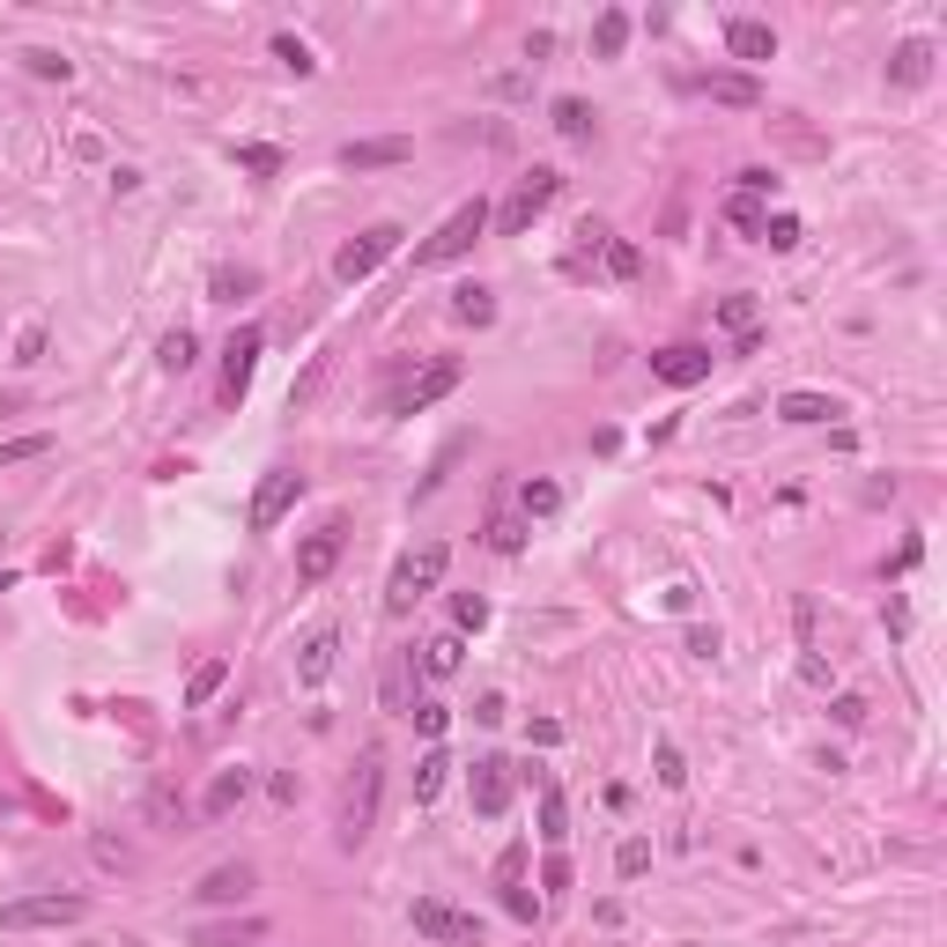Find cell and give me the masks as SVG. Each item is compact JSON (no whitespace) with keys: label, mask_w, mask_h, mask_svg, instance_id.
I'll return each mask as SVG.
<instances>
[{"label":"cell","mask_w":947,"mask_h":947,"mask_svg":"<svg viewBox=\"0 0 947 947\" xmlns=\"http://www.w3.org/2000/svg\"><path fill=\"white\" fill-rule=\"evenodd\" d=\"M489 223H497V215H489V200H481V193L459 200V208L445 215V230H437V237L415 252V267H451V259H467V252L481 245V230H489Z\"/></svg>","instance_id":"6da1fadb"},{"label":"cell","mask_w":947,"mask_h":947,"mask_svg":"<svg viewBox=\"0 0 947 947\" xmlns=\"http://www.w3.org/2000/svg\"><path fill=\"white\" fill-rule=\"evenodd\" d=\"M377 792H385V755L363 748V763H355V777H349V792H341V844H349V851L371 837V822H377Z\"/></svg>","instance_id":"7a4b0ae2"},{"label":"cell","mask_w":947,"mask_h":947,"mask_svg":"<svg viewBox=\"0 0 947 947\" xmlns=\"http://www.w3.org/2000/svg\"><path fill=\"white\" fill-rule=\"evenodd\" d=\"M445 563H451V549H445V541H429L423 555H400L393 585H385V607H393V615H407L415 599H429L437 585H445Z\"/></svg>","instance_id":"3957f363"},{"label":"cell","mask_w":947,"mask_h":947,"mask_svg":"<svg viewBox=\"0 0 947 947\" xmlns=\"http://www.w3.org/2000/svg\"><path fill=\"white\" fill-rule=\"evenodd\" d=\"M555 193H563V171H549V163H541V171H525V178H519V193L503 200L497 230H503V237H525V230H533V223H541V215L555 208Z\"/></svg>","instance_id":"277c9868"},{"label":"cell","mask_w":947,"mask_h":947,"mask_svg":"<svg viewBox=\"0 0 947 947\" xmlns=\"http://www.w3.org/2000/svg\"><path fill=\"white\" fill-rule=\"evenodd\" d=\"M82 918H89V896H60V889L0 903V925H8V933H38V925H82Z\"/></svg>","instance_id":"5b68a950"},{"label":"cell","mask_w":947,"mask_h":947,"mask_svg":"<svg viewBox=\"0 0 947 947\" xmlns=\"http://www.w3.org/2000/svg\"><path fill=\"white\" fill-rule=\"evenodd\" d=\"M400 237H407L400 223H377V230H363L355 245H341V252H333V281H371L377 267H385V259L400 252Z\"/></svg>","instance_id":"8992f818"},{"label":"cell","mask_w":947,"mask_h":947,"mask_svg":"<svg viewBox=\"0 0 947 947\" xmlns=\"http://www.w3.org/2000/svg\"><path fill=\"white\" fill-rule=\"evenodd\" d=\"M297 497H304V474L297 467H267L259 474V489H252V533H275L281 519H289V511H297Z\"/></svg>","instance_id":"52a82bcc"},{"label":"cell","mask_w":947,"mask_h":947,"mask_svg":"<svg viewBox=\"0 0 947 947\" xmlns=\"http://www.w3.org/2000/svg\"><path fill=\"white\" fill-rule=\"evenodd\" d=\"M415 933L445 947H481V918L474 911H451L445 896H415Z\"/></svg>","instance_id":"ba28073f"},{"label":"cell","mask_w":947,"mask_h":947,"mask_svg":"<svg viewBox=\"0 0 947 947\" xmlns=\"http://www.w3.org/2000/svg\"><path fill=\"white\" fill-rule=\"evenodd\" d=\"M341 549H349V525L341 519H326L319 533H304L297 541V585H326L333 563H341Z\"/></svg>","instance_id":"9c48e42d"},{"label":"cell","mask_w":947,"mask_h":947,"mask_svg":"<svg viewBox=\"0 0 947 947\" xmlns=\"http://www.w3.org/2000/svg\"><path fill=\"white\" fill-rule=\"evenodd\" d=\"M459 377H467V363H459V355L429 363V371L415 377V385H400V393H393V415H423V407H437V400H445L451 385H459Z\"/></svg>","instance_id":"30bf717a"},{"label":"cell","mask_w":947,"mask_h":947,"mask_svg":"<svg viewBox=\"0 0 947 947\" xmlns=\"http://www.w3.org/2000/svg\"><path fill=\"white\" fill-rule=\"evenodd\" d=\"M259 349H267V326H237L230 333V349H223V393L230 400H245L252 371H259Z\"/></svg>","instance_id":"8fae6325"},{"label":"cell","mask_w":947,"mask_h":947,"mask_svg":"<svg viewBox=\"0 0 947 947\" xmlns=\"http://www.w3.org/2000/svg\"><path fill=\"white\" fill-rule=\"evenodd\" d=\"M511 785H519V770H511L503 755H481V763H474V815L497 822L503 807H511Z\"/></svg>","instance_id":"7c38bea8"},{"label":"cell","mask_w":947,"mask_h":947,"mask_svg":"<svg viewBox=\"0 0 947 947\" xmlns=\"http://www.w3.org/2000/svg\"><path fill=\"white\" fill-rule=\"evenodd\" d=\"M711 363H719V355L703 349V341H673V349L651 355V377H667V385H703Z\"/></svg>","instance_id":"4fadbf2b"},{"label":"cell","mask_w":947,"mask_h":947,"mask_svg":"<svg viewBox=\"0 0 947 947\" xmlns=\"http://www.w3.org/2000/svg\"><path fill=\"white\" fill-rule=\"evenodd\" d=\"M252 889H259V873H252L245 859H230V866H208V873H200L193 896H200V903H245Z\"/></svg>","instance_id":"5bb4252c"},{"label":"cell","mask_w":947,"mask_h":947,"mask_svg":"<svg viewBox=\"0 0 947 947\" xmlns=\"http://www.w3.org/2000/svg\"><path fill=\"white\" fill-rule=\"evenodd\" d=\"M245 799H252V770L237 763V770H215V785L200 792V815H208V822H223V815H237V807H245Z\"/></svg>","instance_id":"9a60e30c"},{"label":"cell","mask_w":947,"mask_h":947,"mask_svg":"<svg viewBox=\"0 0 947 947\" xmlns=\"http://www.w3.org/2000/svg\"><path fill=\"white\" fill-rule=\"evenodd\" d=\"M725 52H733V60H777V30L763 23V15H733V23H725Z\"/></svg>","instance_id":"2e32d148"},{"label":"cell","mask_w":947,"mask_h":947,"mask_svg":"<svg viewBox=\"0 0 947 947\" xmlns=\"http://www.w3.org/2000/svg\"><path fill=\"white\" fill-rule=\"evenodd\" d=\"M497 881H503V911H511L519 925H533V896H525V844H503Z\"/></svg>","instance_id":"e0dca14e"},{"label":"cell","mask_w":947,"mask_h":947,"mask_svg":"<svg viewBox=\"0 0 947 947\" xmlns=\"http://www.w3.org/2000/svg\"><path fill=\"white\" fill-rule=\"evenodd\" d=\"M333 651H341V629H311V637H304V651H297V681L304 689H319L326 673H333Z\"/></svg>","instance_id":"ac0fdd59"},{"label":"cell","mask_w":947,"mask_h":947,"mask_svg":"<svg viewBox=\"0 0 947 947\" xmlns=\"http://www.w3.org/2000/svg\"><path fill=\"white\" fill-rule=\"evenodd\" d=\"M889 82H896V89H925V82H933V45H925V38H903L896 60H889Z\"/></svg>","instance_id":"d6986e66"},{"label":"cell","mask_w":947,"mask_h":947,"mask_svg":"<svg viewBox=\"0 0 947 947\" xmlns=\"http://www.w3.org/2000/svg\"><path fill=\"white\" fill-rule=\"evenodd\" d=\"M385 163H407V141L385 134V141H349L341 149V171H385Z\"/></svg>","instance_id":"ffe728a7"},{"label":"cell","mask_w":947,"mask_h":947,"mask_svg":"<svg viewBox=\"0 0 947 947\" xmlns=\"http://www.w3.org/2000/svg\"><path fill=\"white\" fill-rule=\"evenodd\" d=\"M459 667H467V637H459V629H445V637H429L423 645V673L429 681H451Z\"/></svg>","instance_id":"44dd1931"},{"label":"cell","mask_w":947,"mask_h":947,"mask_svg":"<svg viewBox=\"0 0 947 947\" xmlns=\"http://www.w3.org/2000/svg\"><path fill=\"white\" fill-rule=\"evenodd\" d=\"M703 97H711V104H741V111H755V104H763V82H755V75H703Z\"/></svg>","instance_id":"7402d4cb"},{"label":"cell","mask_w":947,"mask_h":947,"mask_svg":"<svg viewBox=\"0 0 947 947\" xmlns=\"http://www.w3.org/2000/svg\"><path fill=\"white\" fill-rule=\"evenodd\" d=\"M777 415L799 423V429H815V423H829V415H844V407H837L829 393H785V400H777Z\"/></svg>","instance_id":"603a6c76"},{"label":"cell","mask_w":947,"mask_h":947,"mask_svg":"<svg viewBox=\"0 0 947 947\" xmlns=\"http://www.w3.org/2000/svg\"><path fill=\"white\" fill-rule=\"evenodd\" d=\"M563 837H571V799H563V785H549V777H541V844H563Z\"/></svg>","instance_id":"cb8c5ba5"},{"label":"cell","mask_w":947,"mask_h":947,"mask_svg":"<svg viewBox=\"0 0 947 947\" xmlns=\"http://www.w3.org/2000/svg\"><path fill=\"white\" fill-rule=\"evenodd\" d=\"M451 319L459 326H489L497 319V297H489L481 281H459V289H451Z\"/></svg>","instance_id":"d4e9b609"},{"label":"cell","mask_w":947,"mask_h":947,"mask_svg":"<svg viewBox=\"0 0 947 947\" xmlns=\"http://www.w3.org/2000/svg\"><path fill=\"white\" fill-rule=\"evenodd\" d=\"M223 681H230V659H200V667H193V681H185V711L215 703V696H223Z\"/></svg>","instance_id":"484cf974"},{"label":"cell","mask_w":947,"mask_h":947,"mask_svg":"<svg viewBox=\"0 0 947 947\" xmlns=\"http://www.w3.org/2000/svg\"><path fill=\"white\" fill-rule=\"evenodd\" d=\"M755 319H763V304H755L748 289H733V297L719 304V326L733 333V341H748V333H755Z\"/></svg>","instance_id":"4316f807"},{"label":"cell","mask_w":947,"mask_h":947,"mask_svg":"<svg viewBox=\"0 0 947 947\" xmlns=\"http://www.w3.org/2000/svg\"><path fill=\"white\" fill-rule=\"evenodd\" d=\"M623 45H629V8H607L593 23V52L599 60H623Z\"/></svg>","instance_id":"83f0119b"},{"label":"cell","mask_w":947,"mask_h":947,"mask_svg":"<svg viewBox=\"0 0 947 947\" xmlns=\"http://www.w3.org/2000/svg\"><path fill=\"white\" fill-rule=\"evenodd\" d=\"M252 289H259V267H215V275H208V297L215 304H237V297H252Z\"/></svg>","instance_id":"f1b7e54d"},{"label":"cell","mask_w":947,"mask_h":947,"mask_svg":"<svg viewBox=\"0 0 947 947\" xmlns=\"http://www.w3.org/2000/svg\"><path fill=\"white\" fill-rule=\"evenodd\" d=\"M259 933H267L259 918H230V925H200L193 940H200V947H252Z\"/></svg>","instance_id":"f546056e"},{"label":"cell","mask_w":947,"mask_h":947,"mask_svg":"<svg viewBox=\"0 0 947 947\" xmlns=\"http://www.w3.org/2000/svg\"><path fill=\"white\" fill-rule=\"evenodd\" d=\"M555 134H563V141H593V104L585 97H555Z\"/></svg>","instance_id":"4dcf8cb0"},{"label":"cell","mask_w":947,"mask_h":947,"mask_svg":"<svg viewBox=\"0 0 947 947\" xmlns=\"http://www.w3.org/2000/svg\"><path fill=\"white\" fill-rule=\"evenodd\" d=\"M445 777H451V755H445V748H429L423 763H415V799H423V807H429V799L445 792Z\"/></svg>","instance_id":"1f68e13d"},{"label":"cell","mask_w":947,"mask_h":947,"mask_svg":"<svg viewBox=\"0 0 947 947\" xmlns=\"http://www.w3.org/2000/svg\"><path fill=\"white\" fill-rule=\"evenodd\" d=\"M193 355H200V341L185 333V326H178V333H163V349H156V363H163L171 377H185V371H193Z\"/></svg>","instance_id":"d6a6232c"},{"label":"cell","mask_w":947,"mask_h":947,"mask_svg":"<svg viewBox=\"0 0 947 947\" xmlns=\"http://www.w3.org/2000/svg\"><path fill=\"white\" fill-rule=\"evenodd\" d=\"M725 223H733V230H748V237H763V223H770V208H763L755 193H733V200H725Z\"/></svg>","instance_id":"836d02e7"},{"label":"cell","mask_w":947,"mask_h":947,"mask_svg":"<svg viewBox=\"0 0 947 947\" xmlns=\"http://www.w3.org/2000/svg\"><path fill=\"white\" fill-rule=\"evenodd\" d=\"M599 252H607V275H615V281H637V275H645V252L629 245V237H607Z\"/></svg>","instance_id":"e575fe53"},{"label":"cell","mask_w":947,"mask_h":947,"mask_svg":"<svg viewBox=\"0 0 947 947\" xmlns=\"http://www.w3.org/2000/svg\"><path fill=\"white\" fill-rule=\"evenodd\" d=\"M519 511H525V519H555V511H563V489H555V481H525Z\"/></svg>","instance_id":"d590c367"},{"label":"cell","mask_w":947,"mask_h":947,"mask_svg":"<svg viewBox=\"0 0 947 947\" xmlns=\"http://www.w3.org/2000/svg\"><path fill=\"white\" fill-rule=\"evenodd\" d=\"M651 770H659V785H667V792H681V785H689V763H681V748H673V741H659V748H651Z\"/></svg>","instance_id":"8d00e7d4"},{"label":"cell","mask_w":947,"mask_h":947,"mask_svg":"<svg viewBox=\"0 0 947 947\" xmlns=\"http://www.w3.org/2000/svg\"><path fill=\"white\" fill-rule=\"evenodd\" d=\"M489 549H497V555H519V549H525V519L497 511V519H489Z\"/></svg>","instance_id":"74e56055"},{"label":"cell","mask_w":947,"mask_h":947,"mask_svg":"<svg viewBox=\"0 0 947 947\" xmlns=\"http://www.w3.org/2000/svg\"><path fill=\"white\" fill-rule=\"evenodd\" d=\"M45 451H52V437L30 429V437H8V445H0V467H23V459H45Z\"/></svg>","instance_id":"f35d334b"},{"label":"cell","mask_w":947,"mask_h":947,"mask_svg":"<svg viewBox=\"0 0 947 947\" xmlns=\"http://www.w3.org/2000/svg\"><path fill=\"white\" fill-rule=\"evenodd\" d=\"M23 67H30L38 82H67V75H75V60H60V52H45V45H30Z\"/></svg>","instance_id":"ab89813d"},{"label":"cell","mask_w":947,"mask_h":947,"mask_svg":"<svg viewBox=\"0 0 947 947\" xmlns=\"http://www.w3.org/2000/svg\"><path fill=\"white\" fill-rule=\"evenodd\" d=\"M275 60L289 67V75H319V60H311V45H304V38H289V30L275 38Z\"/></svg>","instance_id":"60d3db41"},{"label":"cell","mask_w":947,"mask_h":947,"mask_svg":"<svg viewBox=\"0 0 947 947\" xmlns=\"http://www.w3.org/2000/svg\"><path fill=\"white\" fill-rule=\"evenodd\" d=\"M481 623H489V599L481 593H451V629L467 637V629H481Z\"/></svg>","instance_id":"b9f144b4"},{"label":"cell","mask_w":947,"mask_h":947,"mask_svg":"<svg viewBox=\"0 0 947 947\" xmlns=\"http://www.w3.org/2000/svg\"><path fill=\"white\" fill-rule=\"evenodd\" d=\"M237 163H245L252 178H275V171H281V149H275V141H245V149H237Z\"/></svg>","instance_id":"7bdbcfd3"},{"label":"cell","mask_w":947,"mask_h":947,"mask_svg":"<svg viewBox=\"0 0 947 947\" xmlns=\"http://www.w3.org/2000/svg\"><path fill=\"white\" fill-rule=\"evenodd\" d=\"M799 237H807V230H799V215H770V223H763V245H770V252H792Z\"/></svg>","instance_id":"ee69618b"},{"label":"cell","mask_w":947,"mask_h":947,"mask_svg":"<svg viewBox=\"0 0 947 947\" xmlns=\"http://www.w3.org/2000/svg\"><path fill=\"white\" fill-rule=\"evenodd\" d=\"M645 866H651V844H645V837H629V844L615 851V873H623V881H637Z\"/></svg>","instance_id":"f6af8a7d"},{"label":"cell","mask_w":947,"mask_h":947,"mask_svg":"<svg viewBox=\"0 0 947 947\" xmlns=\"http://www.w3.org/2000/svg\"><path fill=\"white\" fill-rule=\"evenodd\" d=\"M407 719H415V733H429V741H437V733L451 725V711H445V703H407Z\"/></svg>","instance_id":"bcb514c9"},{"label":"cell","mask_w":947,"mask_h":947,"mask_svg":"<svg viewBox=\"0 0 947 947\" xmlns=\"http://www.w3.org/2000/svg\"><path fill=\"white\" fill-rule=\"evenodd\" d=\"M15 363H23V371H30V363H45V326H38V319L15 333Z\"/></svg>","instance_id":"7dc6e473"},{"label":"cell","mask_w":947,"mask_h":947,"mask_svg":"<svg viewBox=\"0 0 947 947\" xmlns=\"http://www.w3.org/2000/svg\"><path fill=\"white\" fill-rule=\"evenodd\" d=\"M385 711H407V667H385Z\"/></svg>","instance_id":"c3c4849f"},{"label":"cell","mask_w":947,"mask_h":947,"mask_svg":"<svg viewBox=\"0 0 947 947\" xmlns=\"http://www.w3.org/2000/svg\"><path fill=\"white\" fill-rule=\"evenodd\" d=\"M719 645H725L719 629H703V623H696V629H689V651H696V659H719Z\"/></svg>","instance_id":"681fc988"},{"label":"cell","mask_w":947,"mask_h":947,"mask_svg":"<svg viewBox=\"0 0 947 947\" xmlns=\"http://www.w3.org/2000/svg\"><path fill=\"white\" fill-rule=\"evenodd\" d=\"M525 741H533V748H555V741H563V725H555V719H533V725H525Z\"/></svg>","instance_id":"f907efd6"},{"label":"cell","mask_w":947,"mask_h":947,"mask_svg":"<svg viewBox=\"0 0 947 947\" xmlns=\"http://www.w3.org/2000/svg\"><path fill=\"white\" fill-rule=\"evenodd\" d=\"M829 711H837V725H866V703H859V696H837Z\"/></svg>","instance_id":"816d5d0a"},{"label":"cell","mask_w":947,"mask_h":947,"mask_svg":"<svg viewBox=\"0 0 947 947\" xmlns=\"http://www.w3.org/2000/svg\"><path fill=\"white\" fill-rule=\"evenodd\" d=\"M474 719H481V725H503V696H497V689H489V696L474 703Z\"/></svg>","instance_id":"f5cc1de1"},{"label":"cell","mask_w":947,"mask_h":947,"mask_svg":"<svg viewBox=\"0 0 947 947\" xmlns=\"http://www.w3.org/2000/svg\"><path fill=\"white\" fill-rule=\"evenodd\" d=\"M770 185H777V178H770V171H741V193H755V200H770Z\"/></svg>","instance_id":"db71d44e"},{"label":"cell","mask_w":947,"mask_h":947,"mask_svg":"<svg viewBox=\"0 0 947 947\" xmlns=\"http://www.w3.org/2000/svg\"><path fill=\"white\" fill-rule=\"evenodd\" d=\"M8 585H15V571H0V593H8Z\"/></svg>","instance_id":"11a10c76"},{"label":"cell","mask_w":947,"mask_h":947,"mask_svg":"<svg viewBox=\"0 0 947 947\" xmlns=\"http://www.w3.org/2000/svg\"><path fill=\"white\" fill-rule=\"evenodd\" d=\"M0 822H8V792H0Z\"/></svg>","instance_id":"9f6ffc18"}]
</instances>
